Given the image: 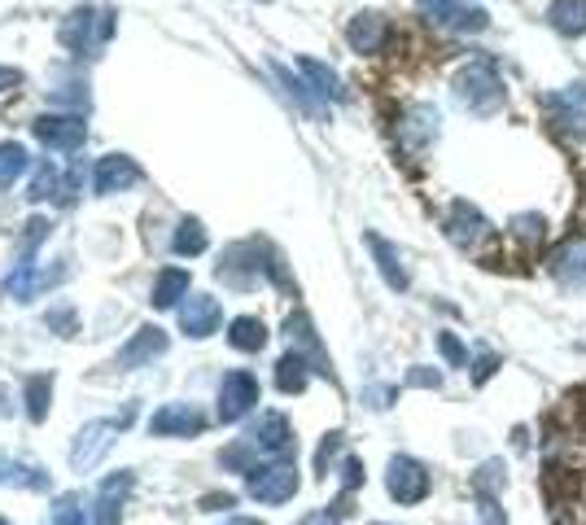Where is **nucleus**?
<instances>
[{
  "label": "nucleus",
  "mask_w": 586,
  "mask_h": 525,
  "mask_svg": "<svg viewBox=\"0 0 586 525\" xmlns=\"http://www.w3.org/2000/svg\"><path fill=\"white\" fill-rule=\"evenodd\" d=\"M114 27H119V14H114V10H106V5L75 10V14L62 23V45H66L71 53H97V49H106V45H110Z\"/></svg>",
  "instance_id": "nucleus-1"
},
{
  "label": "nucleus",
  "mask_w": 586,
  "mask_h": 525,
  "mask_svg": "<svg viewBox=\"0 0 586 525\" xmlns=\"http://www.w3.org/2000/svg\"><path fill=\"white\" fill-rule=\"evenodd\" d=\"M455 93L473 114H495L503 106V80L495 75L490 62H468L455 80Z\"/></svg>",
  "instance_id": "nucleus-2"
},
{
  "label": "nucleus",
  "mask_w": 586,
  "mask_h": 525,
  "mask_svg": "<svg viewBox=\"0 0 586 525\" xmlns=\"http://www.w3.org/2000/svg\"><path fill=\"white\" fill-rule=\"evenodd\" d=\"M32 132H36L40 145H49V149H58V154H75V149L88 141V123H84L80 114H40V119L32 123Z\"/></svg>",
  "instance_id": "nucleus-3"
},
{
  "label": "nucleus",
  "mask_w": 586,
  "mask_h": 525,
  "mask_svg": "<svg viewBox=\"0 0 586 525\" xmlns=\"http://www.w3.org/2000/svg\"><path fill=\"white\" fill-rule=\"evenodd\" d=\"M420 14L447 32H481L486 27V10H473L464 0H420Z\"/></svg>",
  "instance_id": "nucleus-4"
},
{
  "label": "nucleus",
  "mask_w": 586,
  "mask_h": 525,
  "mask_svg": "<svg viewBox=\"0 0 586 525\" xmlns=\"http://www.w3.org/2000/svg\"><path fill=\"white\" fill-rule=\"evenodd\" d=\"M202 429H206V416L193 403H167L149 416L154 438H188V434H202Z\"/></svg>",
  "instance_id": "nucleus-5"
},
{
  "label": "nucleus",
  "mask_w": 586,
  "mask_h": 525,
  "mask_svg": "<svg viewBox=\"0 0 586 525\" xmlns=\"http://www.w3.org/2000/svg\"><path fill=\"white\" fill-rule=\"evenodd\" d=\"M258 403V381L249 373H228L219 386V420H241L249 407Z\"/></svg>",
  "instance_id": "nucleus-6"
},
{
  "label": "nucleus",
  "mask_w": 586,
  "mask_h": 525,
  "mask_svg": "<svg viewBox=\"0 0 586 525\" xmlns=\"http://www.w3.org/2000/svg\"><path fill=\"white\" fill-rule=\"evenodd\" d=\"M119 425H123V420H93V425H84V434H80V442H75V451H71V464H75L80 473L93 468V464H101V455L114 447Z\"/></svg>",
  "instance_id": "nucleus-7"
},
{
  "label": "nucleus",
  "mask_w": 586,
  "mask_h": 525,
  "mask_svg": "<svg viewBox=\"0 0 586 525\" xmlns=\"http://www.w3.org/2000/svg\"><path fill=\"white\" fill-rule=\"evenodd\" d=\"M293 490H298V468H289V464H271L249 477V495L258 503H284Z\"/></svg>",
  "instance_id": "nucleus-8"
},
{
  "label": "nucleus",
  "mask_w": 586,
  "mask_h": 525,
  "mask_svg": "<svg viewBox=\"0 0 586 525\" xmlns=\"http://www.w3.org/2000/svg\"><path fill=\"white\" fill-rule=\"evenodd\" d=\"M136 180H141V167H136L127 154H106V158L97 162V171H93V188H97L101 197L123 193V188H132Z\"/></svg>",
  "instance_id": "nucleus-9"
},
{
  "label": "nucleus",
  "mask_w": 586,
  "mask_h": 525,
  "mask_svg": "<svg viewBox=\"0 0 586 525\" xmlns=\"http://www.w3.org/2000/svg\"><path fill=\"white\" fill-rule=\"evenodd\" d=\"M219 320H223V312H219V303L206 298V294H188V303L180 307V329H184L188 338H210V333L219 329Z\"/></svg>",
  "instance_id": "nucleus-10"
},
{
  "label": "nucleus",
  "mask_w": 586,
  "mask_h": 525,
  "mask_svg": "<svg viewBox=\"0 0 586 525\" xmlns=\"http://www.w3.org/2000/svg\"><path fill=\"white\" fill-rule=\"evenodd\" d=\"M386 36H390V23H386L381 14H359V19H351V27H346V40H351L355 53H381Z\"/></svg>",
  "instance_id": "nucleus-11"
},
{
  "label": "nucleus",
  "mask_w": 586,
  "mask_h": 525,
  "mask_svg": "<svg viewBox=\"0 0 586 525\" xmlns=\"http://www.w3.org/2000/svg\"><path fill=\"white\" fill-rule=\"evenodd\" d=\"M486 215L477 210V206H468V202H455L451 206V215H447V236L455 241V245H473L477 236H486Z\"/></svg>",
  "instance_id": "nucleus-12"
},
{
  "label": "nucleus",
  "mask_w": 586,
  "mask_h": 525,
  "mask_svg": "<svg viewBox=\"0 0 586 525\" xmlns=\"http://www.w3.org/2000/svg\"><path fill=\"white\" fill-rule=\"evenodd\" d=\"M162 351H167V333H162V329H141V333L119 351V368L132 373V368L149 364L154 355H162Z\"/></svg>",
  "instance_id": "nucleus-13"
},
{
  "label": "nucleus",
  "mask_w": 586,
  "mask_h": 525,
  "mask_svg": "<svg viewBox=\"0 0 586 525\" xmlns=\"http://www.w3.org/2000/svg\"><path fill=\"white\" fill-rule=\"evenodd\" d=\"M254 451H289V442H293V434H289V425H284V416H276V412H267L254 429H249V438H245Z\"/></svg>",
  "instance_id": "nucleus-14"
},
{
  "label": "nucleus",
  "mask_w": 586,
  "mask_h": 525,
  "mask_svg": "<svg viewBox=\"0 0 586 525\" xmlns=\"http://www.w3.org/2000/svg\"><path fill=\"white\" fill-rule=\"evenodd\" d=\"M132 486V473H119L101 486L97 495V508H93V525H119V503H123V490Z\"/></svg>",
  "instance_id": "nucleus-15"
},
{
  "label": "nucleus",
  "mask_w": 586,
  "mask_h": 525,
  "mask_svg": "<svg viewBox=\"0 0 586 525\" xmlns=\"http://www.w3.org/2000/svg\"><path fill=\"white\" fill-rule=\"evenodd\" d=\"M425 473H420V464H412V460H394L390 464V490H394V499H420L425 495Z\"/></svg>",
  "instance_id": "nucleus-16"
},
{
  "label": "nucleus",
  "mask_w": 586,
  "mask_h": 525,
  "mask_svg": "<svg viewBox=\"0 0 586 525\" xmlns=\"http://www.w3.org/2000/svg\"><path fill=\"white\" fill-rule=\"evenodd\" d=\"M547 19L564 36H586V0H551Z\"/></svg>",
  "instance_id": "nucleus-17"
},
{
  "label": "nucleus",
  "mask_w": 586,
  "mask_h": 525,
  "mask_svg": "<svg viewBox=\"0 0 586 525\" xmlns=\"http://www.w3.org/2000/svg\"><path fill=\"white\" fill-rule=\"evenodd\" d=\"M434 136H438V110L416 106V110L403 119V141H407V149H420V145H429Z\"/></svg>",
  "instance_id": "nucleus-18"
},
{
  "label": "nucleus",
  "mask_w": 586,
  "mask_h": 525,
  "mask_svg": "<svg viewBox=\"0 0 586 525\" xmlns=\"http://www.w3.org/2000/svg\"><path fill=\"white\" fill-rule=\"evenodd\" d=\"M180 298H188V272L184 268H162L154 281V307H175Z\"/></svg>",
  "instance_id": "nucleus-19"
},
{
  "label": "nucleus",
  "mask_w": 586,
  "mask_h": 525,
  "mask_svg": "<svg viewBox=\"0 0 586 525\" xmlns=\"http://www.w3.org/2000/svg\"><path fill=\"white\" fill-rule=\"evenodd\" d=\"M228 342H232L236 351H263L267 329H263V320H254V316H236V320L228 325Z\"/></svg>",
  "instance_id": "nucleus-20"
},
{
  "label": "nucleus",
  "mask_w": 586,
  "mask_h": 525,
  "mask_svg": "<svg viewBox=\"0 0 586 525\" xmlns=\"http://www.w3.org/2000/svg\"><path fill=\"white\" fill-rule=\"evenodd\" d=\"M49 399H53V377L49 373L27 377V416L32 420H45L49 416Z\"/></svg>",
  "instance_id": "nucleus-21"
},
{
  "label": "nucleus",
  "mask_w": 586,
  "mask_h": 525,
  "mask_svg": "<svg viewBox=\"0 0 586 525\" xmlns=\"http://www.w3.org/2000/svg\"><path fill=\"white\" fill-rule=\"evenodd\" d=\"M276 386H280L284 394H298V390L307 386V359H303V355H284V359L276 364Z\"/></svg>",
  "instance_id": "nucleus-22"
},
{
  "label": "nucleus",
  "mask_w": 586,
  "mask_h": 525,
  "mask_svg": "<svg viewBox=\"0 0 586 525\" xmlns=\"http://www.w3.org/2000/svg\"><path fill=\"white\" fill-rule=\"evenodd\" d=\"M298 71L316 84V93H320V97H342V80H338L325 62H316V58H298Z\"/></svg>",
  "instance_id": "nucleus-23"
},
{
  "label": "nucleus",
  "mask_w": 586,
  "mask_h": 525,
  "mask_svg": "<svg viewBox=\"0 0 586 525\" xmlns=\"http://www.w3.org/2000/svg\"><path fill=\"white\" fill-rule=\"evenodd\" d=\"M27 167H32V162H27V149H23V145H14V141L0 145V188H10Z\"/></svg>",
  "instance_id": "nucleus-24"
},
{
  "label": "nucleus",
  "mask_w": 586,
  "mask_h": 525,
  "mask_svg": "<svg viewBox=\"0 0 586 525\" xmlns=\"http://www.w3.org/2000/svg\"><path fill=\"white\" fill-rule=\"evenodd\" d=\"M368 245H373V254L381 258V272H386V281H390V290H407V272L399 268V254H394L381 236H368Z\"/></svg>",
  "instance_id": "nucleus-25"
},
{
  "label": "nucleus",
  "mask_w": 586,
  "mask_h": 525,
  "mask_svg": "<svg viewBox=\"0 0 586 525\" xmlns=\"http://www.w3.org/2000/svg\"><path fill=\"white\" fill-rule=\"evenodd\" d=\"M171 245H175V254H202V249H206V228H202V219H180Z\"/></svg>",
  "instance_id": "nucleus-26"
},
{
  "label": "nucleus",
  "mask_w": 586,
  "mask_h": 525,
  "mask_svg": "<svg viewBox=\"0 0 586 525\" xmlns=\"http://www.w3.org/2000/svg\"><path fill=\"white\" fill-rule=\"evenodd\" d=\"M53 193H62V180H58V171L45 162V167L36 171V180H32L27 197H32V202H45V197H53Z\"/></svg>",
  "instance_id": "nucleus-27"
},
{
  "label": "nucleus",
  "mask_w": 586,
  "mask_h": 525,
  "mask_svg": "<svg viewBox=\"0 0 586 525\" xmlns=\"http://www.w3.org/2000/svg\"><path fill=\"white\" fill-rule=\"evenodd\" d=\"M53 525H84V512H80V499H75V495H66V499L58 503Z\"/></svg>",
  "instance_id": "nucleus-28"
},
{
  "label": "nucleus",
  "mask_w": 586,
  "mask_h": 525,
  "mask_svg": "<svg viewBox=\"0 0 586 525\" xmlns=\"http://www.w3.org/2000/svg\"><path fill=\"white\" fill-rule=\"evenodd\" d=\"M23 84V71H14V66H0V93L5 88H19Z\"/></svg>",
  "instance_id": "nucleus-29"
},
{
  "label": "nucleus",
  "mask_w": 586,
  "mask_h": 525,
  "mask_svg": "<svg viewBox=\"0 0 586 525\" xmlns=\"http://www.w3.org/2000/svg\"><path fill=\"white\" fill-rule=\"evenodd\" d=\"M303 525H338V521H333V516H329V512H316V516H307V521H303Z\"/></svg>",
  "instance_id": "nucleus-30"
},
{
  "label": "nucleus",
  "mask_w": 586,
  "mask_h": 525,
  "mask_svg": "<svg viewBox=\"0 0 586 525\" xmlns=\"http://www.w3.org/2000/svg\"><path fill=\"white\" fill-rule=\"evenodd\" d=\"M228 525H263V521H249V516H232Z\"/></svg>",
  "instance_id": "nucleus-31"
},
{
  "label": "nucleus",
  "mask_w": 586,
  "mask_h": 525,
  "mask_svg": "<svg viewBox=\"0 0 586 525\" xmlns=\"http://www.w3.org/2000/svg\"><path fill=\"white\" fill-rule=\"evenodd\" d=\"M0 525H10V521H5V516H0Z\"/></svg>",
  "instance_id": "nucleus-32"
}]
</instances>
